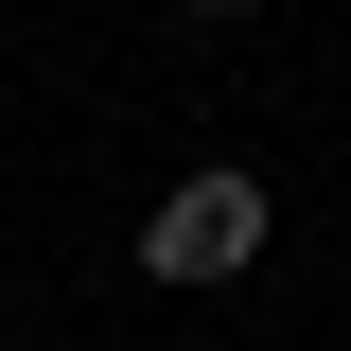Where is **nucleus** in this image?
Here are the masks:
<instances>
[{"label": "nucleus", "mask_w": 351, "mask_h": 351, "mask_svg": "<svg viewBox=\"0 0 351 351\" xmlns=\"http://www.w3.org/2000/svg\"><path fill=\"white\" fill-rule=\"evenodd\" d=\"M193 18H263V0H193Z\"/></svg>", "instance_id": "f03ea898"}, {"label": "nucleus", "mask_w": 351, "mask_h": 351, "mask_svg": "<svg viewBox=\"0 0 351 351\" xmlns=\"http://www.w3.org/2000/svg\"><path fill=\"white\" fill-rule=\"evenodd\" d=\"M263 263V176H176L141 228V281H246Z\"/></svg>", "instance_id": "f257e3e1"}]
</instances>
